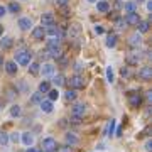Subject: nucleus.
<instances>
[{"label": "nucleus", "mask_w": 152, "mask_h": 152, "mask_svg": "<svg viewBox=\"0 0 152 152\" xmlns=\"http://www.w3.org/2000/svg\"><path fill=\"white\" fill-rule=\"evenodd\" d=\"M59 44H61L59 37H51L48 41V48H59Z\"/></svg>", "instance_id": "obj_31"}, {"label": "nucleus", "mask_w": 152, "mask_h": 152, "mask_svg": "<svg viewBox=\"0 0 152 152\" xmlns=\"http://www.w3.org/2000/svg\"><path fill=\"white\" fill-rule=\"evenodd\" d=\"M39 58H41V59H48L49 56H48V53H46V51H41V53H39Z\"/></svg>", "instance_id": "obj_45"}, {"label": "nucleus", "mask_w": 152, "mask_h": 152, "mask_svg": "<svg viewBox=\"0 0 152 152\" xmlns=\"http://www.w3.org/2000/svg\"><path fill=\"white\" fill-rule=\"evenodd\" d=\"M139 59H140V56L137 54V53H129V54H127V63L130 66H135L137 63H139Z\"/></svg>", "instance_id": "obj_19"}, {"label": "nucleus", "mask_w": 152, "mask_h": 152, "mask_svg": "<svg viewBox=\"0 0 152 152\" xmlns=\"http://www.w3.org/2000/svg\"><path fill=\"white\" fill-rule=\"evenodd\" d=\"M140 42H142V36L140 34H132L130 37H129V46L130 48H137V46H140Z\"/></svg>", "instance_id": "obj_12"}, {"label": "nucleus", "mask_w": 152, "mask_h": 152, "mask_svg": "<svg viewBox=\"0 0 152 152\" xmlns=\"http://www.w3.org/2000/svg\"><path fill=\"white\" fill-rule=\"evenodd\" d=\"M122 7H124V4H122V2H120V0H117V2H115V9H122Z\"/></svg>", "instance_id": "obj_49"}, {"label": "nucleus", "mask_w": 152, "mask_h": 152, "mask_svg": "<svg viewBox=\"0 0 152 152\" xmlns=\"http://www.w3.org/2000/svg\"><path fill=\"white\" fill-rule=\"evenodd\" d=\"M9 140H12V142H19L20 140V134H19V132H14V134H10V137H9Z\"/></svg>", "instance_id": "obj_39"}, {"label": "nucleus", "mask_w": 152, "mask_h": 152, "mask_svg": "<svg viewBox=\"0 0 152 152\" xmlns=\"http://www.w3.org/2000/svg\"><path fill=\"white\" fill-rule=\"evenodd\" d=\"M54 152H73V149L69 145H61V147H56Z\"/></svg>", "instance_id": "obj_38"}, {"label": "nucleus", "mask_w": 152, "mask_h": 152, "mask_svg": "<svg viewBox=\"0 0 152 152\" xmlns=\"http://www.w3.org/2000/svg\"><path fill=\"white\" fill-rule=\"evenodd\" d=\"M12 46H14V39H12V37L5 36V37L0 39V48H2V49H10Z\"/></svg>", "instance_id": "obj_17"}, {"label": "nucleus", "mask_w": 152, "mask_h": 152, "mask_svg": "<svg viewBox=\"0 0 152 152\" xmlns=\"http://www.w3.org/2000/svg\"><path fill=\"white\" fill-rule=\"evenodd\" d=\"M53 83H54L56 86H63V85H64V76L63 75H56L54 78H53Z\"/></svg>", "instance_id": "obj_30"}, {"label": "nucleus", "mask_w": 152, "mask_h": 152, "mask_svg": "<svg viewBox=\"0 0 152 152\" xmlns=\"http://www.w3.org/2000/svg\"><path fill=\"white\" fill-rule=\"evenodd\" d=\"M137 26H139V34H144V32L149 31V26H151V24H149V20H140Z\"/></svg>", "instance_id": "obj_26"}, {"label": "nucleus", "mask_w": 152, "mask_h": 152, "mask_svg": "<svg viewBox=\"0 0 152 152\" xmlns=\"http://www.w3.org/2000/svg\"><path fill=\"white\" fill-rule=\"evenodd\" d=\"M120 73H122V76H129V69H127V68H122V69H120Z\"/></svg>", "instance_id": "obj_48"}, {"label": "nucleus", "mask_w": 152, "mask_h": 152, "mask_svg": "<svg viewBox=\"0 0 152 152\" xmlns=\"http://www.w3.org/2000/svg\"><path fill=\"white\" fill-rule=\"evenodd\" d=\"M56 147H58V144H56V139H53V137H46V139L42 140L44 152H54Z\"/></svg>", "instance_id": "obj_2"}, {"label": "nucleus", "mask_w": 152, "mask_h": 152, "mask_svg": "<svg viewBox=\"0 0 152 152\" xmlns=\"http://www.w3.org/2000/svg\"><path fill=\"white\" fill-rule=\"evenodd\" d=\"M48 95H49V102H54V100L59 98V91H58V90H49Z\"/></svg>", "instance_id": "obj_35"}, {"label": "nucleus", "mask_w": 152, "mask_h": 152, "mask_svg": "<svg viewBox=\"0 0 152 152\" xmlns=\"http://www.w3.org/2000/svg\"><path fill=\"white\" fill-rule=\"evenodd\" d=\"M127 14H132V12H137V2H127V4H124V7H122Z\"/></svg>", "instance_id": "obj_21"}, {"label": "nucleus", "mask_w": 152, "mask_h": 152, "mask_svg": "<svg viewBox=\"0 0 152 152\" xmlns=\"http://www.w3.org/2000/svg\"><path fill=\"white\" fill-rule=\"evenodd\" d=\"M107 81L113 83V68H112V66H108V68H107Z\"/></svg>", "instance_id": "obj_37"}, {"label": "nucleus", "mask_w": 152, "mask_h": 152, "mask_svg": "<svg viewBox=\"0 0 152 152\" xmlns=\"http://www.w3.org/2000/svg\"><path fill=\"white\" fill-rule=\"evenodd\" d=\"M69 86H71V90H80V88L85 86V80H83L80 75L71 76L69 78Z\"/></svg>", "instance_id": "obj_3"}, {"label": "nucleus", "mask_w": 152, "mask_h": 152, "mask_svg": "<svg viewBox=\"0 0 152 152\" xmlns=\"http://www.w3.org/2000/svg\"><path fill=\"white\" fill-rule=\"evenodd\" d=\"M46 53H48L49 58H53V59H59V58H63V51H61V48H48L46 49Z\"/></svg>", "instance_id": "obj_10"}, {"label": "nucleus", "mask_w": 152, "mask_h": 152, "mask_svg": "<svg viewBox=\"0 0 152 152\" xmlns=\"http://www.w3.org/2000/svg\"><path fill=\"white\" fill-rule=\"evenodd\" d=\"M5 71L9 73V75L15 76V73H17V64L14 63V61H9V63H5Z\"/></svg>", "instance_id": "obj_22"}, {"label": "nucleus", "mask_w": 152, "mask_h": 152, "mask_svg": "<svg viewBox=\"0 0 152 152\" xmlns=\"http://www.w3.org/2000/svg\"><path fill=\"white\" fill-rule=\"evenodd\" d=\"M76 96H78L76 90H68V91L64 93V98L68 100V102H73V100H76Z\"/></svg>", "instance_id": "obj_29"}, {"label": "nucleus", "mask_w": 152, "mask_h": 152, "mask_svg": "<svg viewBox=\"0 0 152 152\" xmlns=\"http://www.w3.org/2000/svg\"><path fill=\"white\" fill-rule=\"evenodd\" d=\"M19 29H20V31H31V29H32V20H31L29 17L19 19Z\"/></svg>", "instance_id": "obj_9"}, {"label": "nucleus", "mask_w": 152, "mask_h": 152, "mask_svg": "<svg viewBox=\"0 0 152 152\" xmlns=\"http://www.w3.org/2000/svg\"><path fill=\"white\" fill-rule=\"evenodd\" d=\"M110 5L108 2H105V0H100V2H96V10L102 12V14H105V12H108Z\"/></svg>", "instance_id": "obj_23"}, {"label": "nucleus", "mask_w": 152, "mask_h": 152, "mask_svg": "<svg viewBox=\"0 0 152 152\" xmlns=\"http://www.w3.org/2000/svg\"><path fill=\"white\" fill-rule=\"evenodd\" d=\"M53 24H54V14L53 12H46V14L41 15V26L42 27H49Z\"/></svg>", "instance_id": "obj_4"}, {"label": "nucleus", "mask_w": 152, "mask_h": 152, "mask_svg": "<svg viewBox=\"0 0 152 152\" xmlns=\"http://www.w3.org/2000/svg\"><path fill=\"white\" fill-rule=\"evenodd\" d=\"M88 2H96V0H88Z\"/></svg>", "instance_id": "obj_55"}, {"label": "nucleus", "mask_w": 152, "mask_h": 152, "mask_svg": "<svg viewBox=\"0 0 152 152\" xmlns=\"http://www.w3.org/2000/svg\"><path fill=\"white\" fill-rule=\"evenodd\" d=\"M41 110H42L44 113H51L53 112V102H49V100H44V102H41Z\"/></svg>", "instance_id": "obj_20"}, {"label": "nucleus", "mask_w": 152, "mask_h": 152, "mask_svg": "<svg viewBox=\"0 0 152 152\" xmlns=\"http://www.w3.org/2000/svg\"><path fill=\"white\" fill-rule=\"evenodd\" d=\"M83 69H85L83 63H80V61H78V63H75V71H76V73H80V71H83Z\"/></svg>", "instance_id": "obj_43"}, {"label": "nucleus", "mask_w": 152, "mask_h": 152, "mask_svg": "<svg viewBox=\"0 0 152 152\" xmlns=\"http://www.w3.org/2000/svg\"><path fill=\"white\" fill-rule=\"evenodd\" d=\"M44 36H46V31H44L42 26H39V27L32 29V37L36 39V41H41V39H42Z\"/></svg>", "instance_id": "obj_16"}, {"label": "nucleus", "mask_w": 152, "mask_h": 152, "mask_svg": "<svg viewBox=\"0 0 152 152\" xmlns=\"http://www.w3.org/2000/svg\"><path fill=\"white\" fill-rule=\"evenodd\" d=\"M137 2H144V0H137Z\"/></svg>", "instance_id": "obj_56"}, {"label": "nucleus", "mask_w": 152, "mask_h": 152, "mask_svg": "<svg viewBox=\"0 0 152 152\" xmlns=\"http://www.w3.org/2000/svg\"><path fill=\"white\" fill-rule=\"evenodd\" d=\"M7 144H9V134H5V132H0V145L5 147Z\"/></svg>", "instance_id": "obj_34"}, {"label": "nucleus", "mask_w": 152, "mask_h": 152, "mask_svg": "<svg viewBox=\"0 0 152 152\" xmlns=\"http://www.w3.org/2000/svg\"><path fill=\"white\" fill-rule=\"evenodd\" d=\"M49 90H51V85H49V81L39 83V93H48Z\"/></svg>", "instance_id": "obj_32"}, {"label": "nucleus", "mask_w": 152, "mask_h": 152, "mask_svg": "<svg viewBox=\"0 0 152 152\" xmlns=\"http://www.w3.org/2000/svg\"><path fill=\"white\" fill-rule=\"evenodd\" d=\"M145 96H147V100L151 102V100H152V91H147V93H145Z\"/></svg>", "instance_id": "obj_51"}, {"label": "nucleus", "mask_w": 152, "mask_h": 152, "mask_svg": "<svg viewBox=\"0 0 152 152\" xmlns=\"http://www.w3.org/2000/svg\"><path fill=\"white\" fill-rule=\"evenodd\" d=\"M4 64V58H2V56H0V66Z\"/></svg>", "instance_id": "obj_53"}, {"label": "nucleus", "mask_w": 152, "mask_h": 152, "mask_svg": "<svg viewBox=\"0 0 152 152\" xmlns=\"http://www.w3.org/2000/svg\"><path fill=\"white\" fill-rule=\"evenodd\" d=\"M145 151H147V152H151V151H152V140H151V139L145 142Z\"/></svg>", "instance_id": "obj_44"}, {"label": "nucleus", "mask_w": 152, "mask_h": 152, "mask_svg": "<svg viewBox=\"0 0 152 152\" xmlns=\"http://www.w3.org/2000/svg\"><path fill=\"white\" fill-rule=\"evenodd\" d=\"M54 2H56V5L63 7V9H64V7L68 5V4H69V0H54Z\"/></svg>", "instance_id": "obj_42"}, {"label": "nucleus", "mask_w": 152, "mask_h": 152, "mask_svg": "<svg viewBox=\"0 0 152 152\" xmlns=\"http://www.w3.org/2000/svg\"><path fill=\"white\" fill-rule=\"evenodd\" d=\"M129 103H130V107H134V108L140 107L142 96L139 95V93H129Z\"/></svg>", "instance_id": "obj_6"}, {"label": "nucleus", "mask_w": 152, "mask_h": 152, "mask_svg": "<svg viewBox=\"0 0 152 152\" xmlns=\"http://www.w3.org/2000/svg\"><path fill=\"white\" fill-rule=\"evenodd\" d=\"M20 113H22V110H20L19 105H14V107L10 108V115H12V117H20Z\"/></svg>", "instance_id": "obj_36"}, {"label": "nucleus", "mask_w": 152, "mask_h": 152, "mask_svg": "<svg viewBox=\"0 0 152 152\" xmlns=\"http://www.w3.org/2000/svg\"><path fill=\"white\" fill-rule=\"evenodd\" d=\"M95 32L96 34H103V27H102V26H95Z\"/></svg>", "instance_id": "obj_46"}, {"label": "nucleus", "mask_w": 152, "mask_h": 152, "mask_svg": "<svg viewBox=\"0 0 152 152\" xmlns=\"http://www.w3.org/2000/svg\"><path fill=\"white\" fill-rule=\"evenodd\" d=\"M64 140H66V145L71 147V145H76V144L80 142V139H78L76 135H73V134H69V132H68V134L64 135Z\"/></svg>", "instance_id": "obj_18"}, {"label": "nucleus", "mask_w": 152, "mask_h": 152, "mask_svg": "<svg viewBox=\"0 0 152 152\" xmlns=\"http://www.w3.org/2000/svg\"><path fill=\"white\" fill-rule=\"evenodd\" d=\"M107 48H115V44H117V36L115 34H110L108 37H107Z\"/></svg>", "instance_id": "obj_28"}, {"label": "nucleus", "mask_w": 152, "mask_h": 152, "mask_svg": "<svg viewBox=\"0 0 152 152\" xmlns=\"http://www.w3.org/2000/svg\"><path fill=\"white\" fill-rule=\"evenodd\" d=\"M7 9H9L12 14H17V12H20V5H19V4H15V2H10Z\"/></svg>", "instance_id": "obj_33"}, {"label": "nucleus", "mask_w": 152, "mask_h": 152, "mask_svg": "<svg viewBox=\"0 0 152 152\" xmlns=\"http://www.w3.org/2000/svg\"><path fill=\"white\" fill-rule=\"evenodd\" d=\"M147 10H149V14L152 12V0H147Z\"/></svg>", "instance_id": "obj_50"}, {"label": "nucleus", "mask_w": 152, "mask_h": 152, "mask_svg": "<svg viewBox=\"0 0 152 152\" xmlns=\"http://www.w3.org/2000/svg\"><path fill=\"white\" fill-rule=\"evenodd\" d=\"M139 76H140V80H144V81H149L152 78V68L151 66H142L140 71H139Z\"/></svg>", "instance_id": "obj_7"}, {"label": "nucleus", "mask_w": 152, "mask_h": 152, "mask_svg": "<svg viewBox=\"0 0 152 152\" xmlns=\"http://www.w3.org/2000/svg\"><path fill=\"white\" fill-rule=\"evenodd\" d=\"M26 152H37V151H36V149H32V147H29V149H27Z\"/></svg>", "instance_id": "obj_52"}, {"label": "nucleus", "mask_w": 152, "mask_h": 152, "mask_svg": "<svg viewBox=\"0 0 152 152\" xmlns=\"http://www.w3.org/2000/svg\"><path fill=\"white\" fill-rule=\"evenodd\" d=\"M113 130H115V120L110 118L108 122H107V125H105V129H103V135L110 137L112 134H113Z\"/></svg>", "instance_id": "obj_13"}, {"label": "nucleus", "mask_w": 152, "mask_h": 152, "mask_svg": "<svg viewBox=\"0 0 152 152\" xmlns=\"http://www.w3.org/2000/svg\"><path fill=\"white\" fill-rule=\"evenodd\" d=\"M20 140H22V144L26 147H31L34 144V135L32 134H29V132H26V134H22L20 135Z\"/></svg>", "instance_id": "obj_15"}, {"label": "nucleus", "mask_w": 152, "mask_h": 152, "mask_svg": "<svg viewBox=\"0 0 152 152\" xmlns=\"http://www.w3.org/2000/svg\"><path fill=\"white\" fill-rule=\"evenodd\" d=\"M115 26H117V27H118V29H124V27H125V20H124V19H120V17H118V19L115 20Z\"/></svg>", "instance_id": "obj_41"}, {"label": "nucleus", "mask_w": 152, "mask_h": 152, "mask_svg": "<svg viewBox=\"0 0 152 152\" xmlns=\"http://www.w3.org/2000/svg\"><path fill=\"white\" fill-rule=\"evenodd\" d=\"M5 14H7V9L4 5H0V17H4Z\"/></svg>", "instance_id": "obj_47"}, {"label": "nucleus", "mask_w": 152, "mask_h": 152, "mask_svg": "<svg viewBox=\"0 0 152 152\" xmlns=\"http://www.w3.org/2000/svg\"><path fill=\"white\" fill-rule=\"evenodd\" d=\"M71 112H73V115H76V117H83L85 112H86V105L85 103H75L73 108H71Z\"/></svg>", "instance_id": "obj_8"}, {"label": "nucleus", "mask_w": 152, "mask_h": 152, "mask_svg": "<svg viewBox=\"0 0 152 152\" xmlns=\"http://www.w3.org/2000/svg\"><path fill=\"white\" fill-rule=\"evenodd\" d=\"M125 24H129V26H137L139 22H140V17H139V14L137 12H132V14H127L125 15Z\"/></svg>", "instance_id": "obj_5"}, {"label": "nucleus", "mask_w": 152, "mask_h": 152, "mask_svg": "<svg viewBox=\"0 0 152 152\" xmlns=\"http://www.w3.org/2000/svg\"><path fill=\"white\" fill-rule=\"evenodd\" d=\"M41 102H42V93H34L32 96H31V103L32 105H39L41 103Z\"/></svg>", "instance_id": "obj_27"}, {"label": "nucleus", "mask_w": 152, "mask_h": 152, "mask_svg": "<svg viewBox=\"0 0 152 152\" xmlns=\"http://www.w3.org/2000/svg\"><path fill=\"white\" fill-rule=\"evenodd\" d=\"M81 120H83V117H76V115H73V117L69 118V124L78 125V124H81Z\"/></svg>", "instance_id": "obj_40"}, {"label": "nucleus", "mask_w": 152, "mask_h": 152, "mask_svg": "<svg viewBox=\"0 0 152 152\" xmlns=\"http://www.w3.org/2000/svg\"><path fill=\"white\" fill-rule=\"evenodd\" d=\"M68 34H69V37H76V36L80 34V26H78V24H73V26H69V29H68Z\"/></svg>", "instance_id": "obj_25"}, {"label": "nucleus", "mask_w": 152, "mask_h": 152, "mask_svg": "<svg viewBox=\"0 0 152 152\" xmlns=\"http://www.w3.org/2000/svg\"><path fill=\"white\" fill-rule=\"evenodd\" d=\"M31 59H32V53L31 51H19L15 54V64H20V66H29L31 64Z\"/></svg>", "instance_id": "obj_1"}, {"label": "nucleus", "mask_w": 152, "mask_h": 152, "mask_svg": "<svg viewBox=\"0 0 152 152\" xmlns=\"http://www.w3.org/2000/svg\"><path fill=\"white\" fill-rule=\"evenodd\" d=\"M0 36H2V26H0Z\"/></svg>", "instance_id": "obj_54"}, {"label": "nucleus", "mask_w": 152, "mask_h": 152, "mask_svg": "<svg viewBox=\"0 0 152 152\" xmlns=\"http://www.w3.org/2000/svg\"><path fill=\"white\" fill-rule=\"evenodd\" d=\"M44 31H46V34L48 36H51V37H59V27L56 26V24H53V26H49V27H44Z\"/></svg>", "instance_id": "obj_14"}, {"label": "nucleus", "mask_w": 152, "mask_h": 152, "mask_svg": "<svg viewBox=\"0 0 152 152\" xmlns=\"http://www.w3.org/2000/svg\"><path fill=\"white\" fill-rule=\"evenodd\" d=\"M39 71H41V64H39V63H31V64H29V73L32 76L39 75Z\"/></svg>", "instance_id": "obj_24"}, {"label": "nucleus", "mask_w": 152, "mask_h": 152, "mask_svg": "<svg viewBox=\"0 0 152 152\" xmlns=\"http://www.w3.org/2000/svg\"><path fill=\"white\" fill-rule=\"evenodd\" d=\"M39 73H42V76H53L54 75V66L51 64V63H46V64L41 66Z\"/></svg>", "instance_id": "obj_11"}]
</instances>
